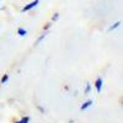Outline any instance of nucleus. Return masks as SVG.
<instances>
[{
  "instance_id": "nucleus-1",
  "label": "nucleus",
  "mask_w": 123,
  "mask_h": 123,
  "mask_svg": "<svg viewBox=\"0 0 123 123\" xmlns=\"http://www.w3.org/2000/svg\"><path fill=\"white\" fill-rule=\"evenodd\" d=\"M38 4H39V0H33L32 3H30V4H27L26 6L22 7V12H27V11H30V10H32V9L36 7Z\"/></svg>"
},
{
  "instance_id": "nucleus-2",
  "label": "nucleus",
  "mask_w": 123,
  "mask_h": 123,
  "mask_svg": "<svg viewBox=\"0 0 123 123\" xmlns=\"http://www.w3.org/2000/svg\"><path fill=\"white\" fill-rule=\"evenodd\" d=\"M102 84H104V81H102L101 78H98V79L95 81V87H96V90H97L98 92H101V90H102Z\"/></svg>"
},
{
  "instance_id": "nucleus-3",
  "label": "nucleus",
  "mask_w": 123,
  "mask_h": 123,
  "mask_svg": "<svg viewBox=\"0 0 123 123\" xmlns=\"http://www.w3.org/2000/svg\"><path fill=\"white\" fill-rule=\"evenodd\" d=\"M92 105V101L91 100H89V101H86V102H84V105L83 106H81V111H85L87 107H90Z\"/></svg>"
},
{
  "instance_id": "nucleus-4",
  "label": "nucleus",
  "mask_w": 123,
  "mask_h": 123,
  "mask_svg": "<svg viewBox=\"0 0 123 123\" xmlns=\"http://www.w3.org/2000/svg\"><path fill=\"white\" fill-rule=\"evenodd\" d=\"M17 33H18L20 36H22V37H24V36L27 35V31H26L25 28H22V27H20V28L17 30Z\"/></svg>"
},
{
  "instance_id": "nucleus-5",
  "label": "nucleus",
  "mask_w": 123,
  "mask_h": 123,
  "mask_svg": "<svg viewBox=\"0 0 123 123\" xmlns=\"http://www.w3.org/2000/svg\"><path fill=\"white\" fill-rule=\"evenodd\" d=\"M119 25H121V21H117V22H115V24L112 25L111 27H108V31H113V30H116L117 27H119Z\"/></svg>"
},
{
  "instance_id": "nucleus-6",
  "label": "nucleus",
  "mask_w": 123,
  "mask_h": 123,
  "mask_svg": "<svg viewBox=\"0 0 123 123\" xmlns=\"http://www.w3.org/2000/svg\"><path fill=\"white\" fill-rule=\"evenodd\" d=\"M7 80H9V75L7 74H4L3 78H1V80H0V84H6Z\"/></svg>"
},
{
  "instance_id": "nucleus-7",
  "label": "nucleus",
  "mask_w": 123,
  "mask_h": 123,
  "mask_svg": "<svg viewBox=\"0 0 123 123\" xmlns=\"http://www.w3.org/2000/svg\"><path fill=\"white\" fill-rule=\"evenodd\" d=\"M28 122H30V117H24V118H21L16 123H28Z\"/></svg>"
},
{
  "instance_id": "nucleus-8",
  "label": "nucleus",
  "mask_w": 123,
  "mask_h": 123,
  "mask_svg": "<svg viewBox=\"0 0 123 123\" xmlns=\"http://www.w3.org/2000/svg\"><path fill=\"white\" fill-rule=\"evenodd\" d=\"M46 36H47V33H44V35H42V36H41V37H39V38H38V39L36 41V44H38V43H39L41 41H42V39H43V38H44Z\"/></svg>"
},
{
  "instance_id": "nucleus-9",
  "label": "nucleus",
  "mask_w": 123,
  "mask_h": 123,
  "mask_svg": "<svg viewBox=\"0 0 123 123\" xmlns=\"http://www.w3.org/2000/svg\"><path fill=\"white\" fill-rule=\"evenodd\" d=\"M90 90H91V86H90V84H87V85H86V87H85V94H89Z\"/></svg>"
},
{
  "instance_id": "nucleus-10",
  "label": "nucleus",
  "mask_w": 123,
  "mask_h": 123,
  "mask_svg": "<svg viewBox=\"0 0 123 123\" xmlns=\"http://www.w3.org/2000/svg\"><path fill=\"white\" fill-rule=\"evenodd\" d=\"M58 17H59V14H58V12H55V14H54V16H53V18H52V20H53V21H57V20H58Z\"/></svg>"
},
{
  "instance_id": "nucleus-11",
  "label": "nucleus",
  "mask_w": 123,
  "mask_h": 123,
  "mask_svg": "<svg viewBox=\"0 0 123 123\" xmlns=\"http://www.w3.org/2000/svg\"><path fill=\"white\" fill-rule=\"evenodd\" d=\"M49 27H50V24H47V25L44 26V30H48Z\"/></svg>"
}]
</instances>
